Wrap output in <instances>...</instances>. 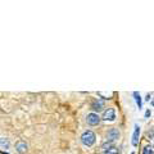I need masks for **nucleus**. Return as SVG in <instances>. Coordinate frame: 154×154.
Instances as JSON below:
<instances>
[{"label":"nucleus","mask_w":154,"mask_h":154,"mask_svg":"<svg viewBox=\"0 0 154 154\" xmlns=\"http://www.w3.org/2000/svg\"><path fill=\"white\" fill-rule=\"evenodd\" d=\"M95 140H96V136L93 131L90 130H86V131L81 135V143L84 144L85 146H91L95 144Z\"/></svg>","instance_id":"1"},{"label":"nucleus","mask_w":154,"mask_h":154,"mask_svg":"<svg viewBox=\"0 0 154 154\" xmlns=\"http://www.w3.org/2000/svg\"><path fill=\"white\" fill-rule=\"evenodd\" d=\"M102 119H104V121H109V122L114 121V119H116V110H114V108H108V109H105L104 113H103Z\"/></svg>","instance_id":"2"},{"label":"nucleus","mask_w":154,"mask_h":154,"mask_svg":"<svg viewBox=\"0 0 154 154\" xmlns=\"http://www.w3.org/2000/svg\"><path fill=\"white\" fill-rule=\"evenodd\" d=\"M86 121H88L90 126H96L100 122V117L96 113H89L88 117H86Z\"/></svg>","instance_id":"3"},{"label":"nucleus","mask_w":154,"mask_h":154,"mask_svg":"<svg viewBox=\"0 0 154 154\" xmlns=\"http://www.w3.org/2000/svg\"><path fill=\"white\" fill-rule=\"evenodd\" d=\"M118 137H119V131L117 128H110L107 132V141H109V143L116 141Z\"/></svg>","instance_id":"4"},{"label":"nucleus","mask_w":154,"mask_h":154,"mask_svg":"<svg viewBox=\"0 0 154 154\" xmlns=\"http://www.w3.org/2000/svg\"><path fill=\"white\" fill-rule=\"evenodd\" d=\"M139 136H140V126H139V125H135V130H134V134H132V140H131L134 146H137Z\"/></svg>","instance_id":"5"},{"label":"nucleus","mask_w":154,"mask_h":154,"mask_svg":"<svg viewBox=\"0 0 154 154\" xmlns=\"http://www.w3.org/2000/svg\"><path fill=\"white\" fill-rule=\"evenodd\" d=\"M27 144L25 143V141H18L17 144H16V150L19 153V154H25L26 152H27Z\"/></svg>","instance_id":"6"},{"label":"nucleus","mask_w":154,"mask_h":154,"mask_svg":"<svg viewBox=\"0 0 154 154\" xmlns=\"http://www.w3.org/2000/svg\"><path fill=\"white\" fill-rule=\"evenodd\" d=\"M91 107H93L94 110H98V112H99V110H102L104 108V103L102 102V100H95Z\"/></svg>","instance_id":"7"},{"label":"nucleus","mask_w":154,"mask_h":154,"mask_svg":"<svg viewBox=\"0 0 154 154\" xmlns=\"http://www.w3.org/2000/svg\"><path fill=\"white\" fill-rule=\"evenodd\" d=\"M0 146H2L3 152L7 150V149L9 148V143H8V140H7L5 137H0Z\"/></svg>","instance_id":"8"},{"label":"nucleus","mask_w":154,"mask_h":154,"mask_svg":"<svg viewBox=\"0 0 154 154\" xmlns=\"http://www.w3.org/2000/svg\"><path fill=\"white\" fill-rule=\"evenodd\" d=\"M134 96H135V100H136V104H137L139 109H140V108L143 107V103H141V96H140V94H139L137 91H135V93H134Z\"/></svg>","instance_id":"9"},{"label":"nucleus","mask_w":154,"mask_h":154,"mask_svg":"<svg viewBox=\"0 0 154 154\" xmlns=\"http://www.w3.org/2000/svg\"><path fill=\"white\" fill-rule=\"evenodd\" d=\"M143 154H154V149L152 145H145L143 149Z\"/></svg>","instance_id":"10"},{"label":"nucleus","mask_w":154,"mask_h":154,"mask_svg":"<svg viewBox=\"0 0 154 154\" xmlns=\"http://www.w3.org/2000/svg\"><path fill=\"white\" fill-rule=\"evenodd\" d=\"M119 152H118V149L116 148V146H112L110 149H108V150H105V152H103V154H118Z\"/></svg>","instance_id":"11"},{"label":"nucleus","mask_w":154,"mask_h":154,"mask_svg":"<svg viewBox=\"0 0 154 154\" xmlns=\"http://www.w3.org/2000/svg\"><path fill=\"white\" fill-rule=\"evenodd\" d=\"M110 148H112L110 143H105V144H103V145H102V149H103L104 152H105V150H108V149H110Z\"/></svg>","instance_id":"12"},{"label":"nucleus","mask_w":154,"mask_h":154,"mask_svg":"<svg viewBox=\"0 0 154 154\" xmlns=\"http://www.w3.org/2000/svg\"><path fill=\"white\" fill-rule=\"evenodd\" d=\"M145 117H150V110H146L145 112Z\"/></svg>","instance_id":"13"},{"label":"nucleus","mask_w":154,"mask_h":154,"mask_svg":"<svg viewBox=\"0 0 154 154\" xmlns=\"http://www.w3.org/2000/svg\"><path fill=\"white\" fill-rule=\"evenodd\" d=\"M145 100H148V102H149V100H150V95H149V94L146 95V98H145Z\"/></svg>","instance_id":"14"},{"label":"nucleus","mask_w":154,"mask_h":154,"mask_svg":"<svg viewBox=\"0 0 154 154\" xmlns=\"http://www.w3.org/2000/svg\"><path fill=\"white\" fill-rule=\"evenodd\" d=\"M2 154H8V153H4V152H3V153H2Z\"/></svg>","instance_id":"15"},{"label":"nucleus","mask_w":154,"mask_h":154,"mask_svg":"<svg viewBox=\"0 0 154 154\" xmlns=\"http://www.w3.org/2000/svg\"><path fill=\"white\" fill-rule=\"evenodd\" d=\"M131 154H135V153H134V152H132V153H131Z\"/></svg>","instance_id":"16"},{"label":"nucleus","mask_w":154,"mask_h":154,"mask_svg":"<svg viewBox=\"0 0 154 154\" xmlns=\"http://www.w3.org/2000/svg\"><path fill=\"white\" fill-rule=\"evenodd\" d=\"M153 105H154V102H153Z\"/></svg>","instance_id":"17"}]
</instances>
